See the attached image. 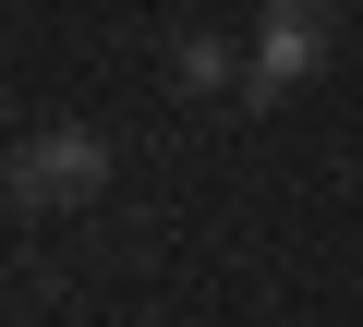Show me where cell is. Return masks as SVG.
Segmentation results:
<instances>
[{"instance_id": "1", "label": "cell", "mask_w": 363, "mask_h": 327, "mask_svg": "<svg viewBox=\"0 0 363 327\" xmlns=\"http://www.w3.org/2000/svg\"><path fill=\"white\" fill-rule=\"evenodd\" d=\"M13 194L49 206V218H61V206H97V194H109V133H97V121L25 133V145H13Z\"/></svg>"}, {"instance_id": "2", "label": "cell", "mask_w": 363, "mask_h": 327, "mask_svg": "<svg viewBox=\"0 0 363 327\" xmlns=\"http://www.w3.org/2000/svg\"><path fill=\"white\" fill-rule=\"evenodd\" d=\"M327 61V0H267V37H255V73H242V109H279L303 73Z\"/></svg>"}, {"instance_id": "3", "label": "cell", "mask_w": 363, "mask_h": 327, "mask_svg": "<svg viewBox=\"0 0 363 327\" xmlns=\"http://www.w3.org/2000/svg\"><path fill=\"white\" fill-rule=\"evenodd\" d=\"M169 73H182V85H194V97H230V85H242L255 61H242L230 37H182V49H169Z\"/></svg>"}]
</instances>
